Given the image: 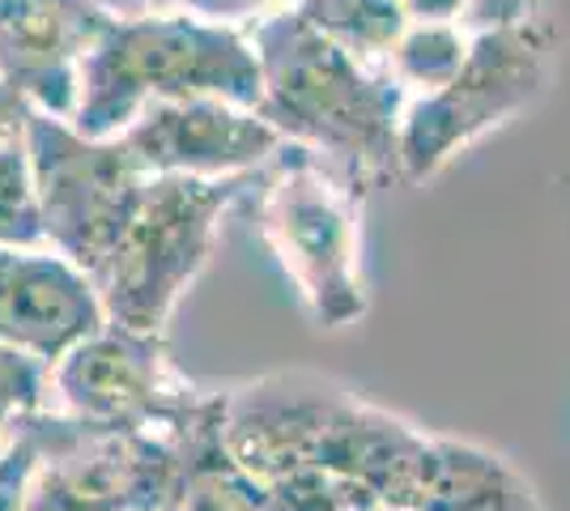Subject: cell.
<instances>
[{
	"label": "cell",
	"mask_w": 570,
	"mask_h": 511,
	"mask_svg": "<svg viewBox=\"0 0 570 511\" xmlns=\"http://www.w3.org/2000/svg\"><path fill=\"white\" fill-rule=\"evenodd\" d=\"M252 184L256 170L226 179L154 175L119 247L95 277L107 320L137 333H167L179 298L214 256L222 222Z\"/></svg>",
	"instance_id": "obj_3"
},
{
	"label": "cell",
	"mask_w": 570,
	"mask_h": 511,
	"mask_svg": "<svg viewBox=\"0 0 570 511\" xmlns=\"http://www.w3.org/2000/svg\"><path fill=\"white\" fill-rule=\"evenodd\" d=\"M268 511H380L366 490L333 469H294L261 482Z\"/></svg>",
	"instance_id": "obj_17"
},
{
	"label": "cell",
	"mask_w": 570,
	"mask_h": 511,
	"mask_svg": "<svg viewBox=\"0 0 570 511\" xmlns=\"http://www.w3.org/2000/svg\"><path fill=\"white\" fill-rule=\"evenodd\" d=\"M35 116V107L26 102L4 77H0V141H13V137H26V124Z\"/></svg>",
	"instance_id": "obj_22"
},
{
	"label": "cell",
	"mask_w": 570,
	"mask_h": 511,
	"mask_svg": "<svg viewBox=\"0 0 570 511\" xmlns=\"http://www.w3.org/2000/svg\"><path fill=\"white\" fill-rule=\"evenodd\" d=\"M107 320L86 268L56 247H0V341L56 366Z\"/></svg>",
	"instance_id": "obj_10"
},
{
	"label": "cell",
	"mask_w": 570,
	"mask_h": 511,
	"mask_svg": "<svg viewBox=\"0 0 570 511\" xmlns=\"http://www.w3.org/2000/svg\"><path fill=\"white\" fill-rule=\"evenodd\" d=\"M35 461H39L35 435L18 422L13 435H9V443L0 448V511H26L30 478H35Z\"/></svg>",
	"instance_id": "obj_19"
},
{
	"label": "cell",
	"mask_w": 570,
	"mask_h": 511,
	"mask_svg": "<svg viewBox=\"0 0 570 511\" xmlns=\"http://www.w3.org/2000/svg\"><path fill=\"white\" fill-rule=\"evenodd\" d=\"M289 4H294V0H285V9H289Z\"/></svg>",
	"instance_id": "obj_26"
},
{
	"label": "cell",
	"mask_w": 570,
	"mask_h": 511,
	"mask_svg": "<svg viewBox=\"0 0 570 511\" xmlns=\"http://www.w3.org/2000/svg\"><path fill=\"white\" fill-rule=\"evenodd\" d=\"M289 9H298L320 35L366 65H383L404 26L413 22L404 0H294Z\"/></svg>",
	"instance_id": "obj_14"
},
{
	"label": "cell",
	"mask_w": 570,
	"mask_h": 511,
	"mask_svg": "<svg viewBox=\"0 0 570 511\" xmlns=\"http://www.w3.org/2000/svg\"><path fill=\"white\" fill-rule=\"evenodd\" d=\"M541 18V0H464V26L469 30H499Z\"/></svg>",
	"instance_id": "obj_21"
},
{
	"label": "cell",
	"mask_w": 570,
	"mask_h": 511,
	"mask_svg": "<svg viewBox=\"0 0 570 511\" xmlns=\"http://www.w3.org/2000/svg\"><path fill=\"white\" fill-rule=\"evenodd\" d=\"M0 247H51L26 137L0 141Z\"/></svg>",
	"instance_id": "obj_16"
},
{
	"label": "cell",
	"mask_w": 570,
	"mask_h": 511,
	"mask_svg": "<svg viewBox=\"0 0 570 511\" xmlns=\"http://www.w3.org/2000/svg\"><path fill=\"white\" fill-rule=\"evenodd\" d=\"M473 30L464 22H409L396 48L387 51L383 69L401 81L409 95L443 90L469 60Z\"/></svg>",
	"instance_id": "obj_15"
},
{
	"label": "cell",
	"mask_w": 570,
	"mask_h": 511,
	"mask_svg": "<svg viewBox=\"0 0 570 511\" xmlns=\"http://www.w3.org/2000/svg\"><path fill=\"white\" fill-rule=\"evenodd\" d=\"M51 392L56 410L81 422L158 435H170L205 396L175 371L163 333L124 324H102L95 337L72 345L51 366Z\"/></svg>",
	"instance_id": "obj_8"
},
{
	"label": "cell",
	"mask_w": 570,
	"mask_h": 511,
	"mask_svg": "<svg viewBox=\"0 0 570 511\" xmlns=\"http://www.w3.org/2000/svg\"><path fill=\"white\" fill-rule=\"evenodd\" d=\"M413 22H464V0H404Z\"/></svg>",
	"instance_id": "obj_23"
},
{
	"label": "cell",
	"mask_w": 570,
	"mask_h": 511,
	"mask_svg": "<svg viewBox=\"0 0 570 511\" xmlns=\"http://www.w3.org/2000/svg\"><path fill=\"white\" fill-rule=\"evenodd\" d=\"M380 511H401V508H380Z\"/></svg>",
	"instance_id": "obj_25"
},
{
	"label": "cell",
	"mask_w": 570,
	"mask_h": 511,
	"mask_svg": "<svg viewBox=\"0 0 570 511\" xmlns=\"http://www.w3.org/2000/svg\"><path fill=\"white\" fill-rule=\"evenodd\" d=\"M35 435L26 511H167L179 448L158 431H111L65 410L18 417Z\"/></svg>",
	"instance_id": "obj_7"
},
{
	"label": "cell",
	"mask_w": 570,
	"mask_h": 511,
	"mask_svg": "<svg viewBox=\"0 0 570 511\" xmlns=\"http://www.w3.org/2000/svg\"><path fill=\"white\" fill-rule=\"evenodd\" d=\"M558 51V26L532 18L476 30L464 69L430 95H413L401 120V179L426 184L455 154L523 116L546 95Z\"/></svg>",
	"instance_id": "obj_4"
},
{
	"label": "cell",
	"mask_w": 570,
	"mask_h": 511,
	"mask_svg": "<svg viewBox=\"0 0 570 511\" xmlns=\"http://www.w3.org/2000/svg\"><path fill=\"white\" fill-rule=\"evenodd\" d=\"M111 18H154V13H170L179 9V0H98Z\"/></svg>",
	"instance_id": "obj_24"
},
{
	"label": "cell",
	"mask_w": 570,
	"mask_h": 511,
	"mask_svg": "<svg viewBox=\"0 0 570 511\" xmlns=\"http://www.w3.org/2000/svg\"><path fill=\"white\" fill-rule=\"evenodd\" d=\"M51 366L39 363L35 354H22L0 341V448L9 443L18 417L48 410Z\"/></svg>",
	"instance_id": "obj_18"
},
{
	"label": "cell",
	"mask_w": 570,
	"mask_h": 511,
	"mask_svg": "<svg viewBox=\"0 0 570 511\" xmlns=\"http://www.w3.org/2000/svg\"><path fill=\"white\" fill-rule=\"evenodd\" d=\"M179 9L191 13V18H205V22L252 30V26L264 22L268 13L285 9V0H179Z\"/></svg>",
	"instance_id": "obj_20"
},
{
	"label": "cell",
	"mask_w": 570,
	"mask_h": 511,
	"mask_svg": "<svg viewBox=\"0 0 570 511\" xmlns=\"http://www.w3.org/2000/svg\"><path fill=\"white\" fill-rule=\"evenodd\" d=\"M357 205L362 200L298 146H285L264 179L261 235L320 328H345L371 307Z\"/></svg>",
	"instance_id": "obj_5"
},
{
	"label": "cell",
	"mask_w": 570,
	"mask_h": 511,
	"mask_svg": "<svg viewBox=\"0 0 570 511\" xmlns=\"http://www.w3.org/2000/svg\"><path fill=\"white\" fill-rule=\"evenodd\" d=\"M26 149L43 200L48 244L98 277L154 175L124 146V137H86L72 120L48 111L30 116Z\"/></svg>",
	"instance_id": "obj_6"
},
{
	"label": "cell",
	"mask_w": 570,
	"mask_h": 511,
	"mask_svg": "<svg viewBox=\"0 0 570 511\" xmlns=\"http://www.w3.org/2000/svg\"><path fill=\"white\" fill-rule=\"evenodd\" d=\"M261 56L264 120L285 146L307 149L362 200L401 179V120L409 90L383 65L336 48L298 9H277L252 26Z\"/></svg>",
	"instance_id": "obj_1"
},
{
	"label": "cell",
	"mask_w": 570,
	"mask_h": 511,
	"mask_svg": "<svg viewBox=\"0 0 570 511\" xmlns=\"http://www.w3.org/2000/svg\"><path fill=\"white\" fill-rule=\"evenodd\" d=\"M196 95L261 107L264 77L252 30L205 22L184 9L111 18L81 65L72 124L86 137H119L149 102Z\"/></svg>",
	"instance_id": "obj_2"
},
{
	"label": "cell",
	"mask_w": 570,
	"mask_h": 511,
	"mask_svg": "<svg viewBox=\"0 0 570 511\" xmlns=\"http://www.w3.org/2000/svg\"><path fill=\"white\" fill-rule=\"evenodd\" d=\"M226 401L230 392H205L175 431L179 478L167 511H268L264 487L238 464L226 443Z\"/></svg>",
	"instance_id": "obj_12"
},
{
	"label": "cell",
	"mask_w": 570,
	"mask_h": 511,
	"mask_svg": "<svg viewBox=\"0 0 570 511\" xmlns=\"http://www.w3.org/2000/svg\"><path fill=\"white\" fill-rule=\"evenodd\" d=\"M409 511H546V503L499 452L434 435Z\"/></svg>",
	"instance_id": "obj_13"
},
{
	"label": "cell",
	"mask_w": 570,
	"mask_h": 511,
	"mask_svg": "<svg viewBox=\"0 0 570 511\" xmlns=\"http://www.w3.org/2000/svg\"><path fill=\"white\" fill-rule=\"evenodd\" d=\"M107 22L98 0H0V77L35 111L72 120L81 65Z\"/></svg>",
	"instance_id": "obj_11"
},
{
	"label": "cell",
	"mask_w": 570,
	"mask_h": 511,
	"mask_svg": "<svg viewBox=\"0 0 570 511\" xmlns=\"http://www.w3.org/2000/svg\"><path fill=\"white\" fill-rule=\"evenodd\" d=\"M119 137L149 175H200V179L252 175L285 149L282 132L256 107L217 95L149 102Z\"/></svg>",
	"instance_id": "obj_9"
}]
</instances>
